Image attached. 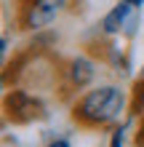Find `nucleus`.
<instances>
[{"mask_svg":"<svg viewBox=\"0 0 144 147\" xmlns=\"http://www.w3.org/2000/svg\"><path fill=\"white\" fill-rule=\"evenodd\" d=\"M70 115L86 131L115 128L123 123L125 115H131V91H125L120 83L91 86L75 96Z\"/></svg>","mask_w":144,"mask_h":147,"instance_id":"obj_1","label":"nucleus"},{"mask_svg":"<svg viewBox=\"0 0 144 147\" xmlns=\"http://www.w3.org/2000/svg\"><path fill=\"white\" fill-rule=\"evenodd\" d=\"M16 3H19L16 24L27 32H40L48 30L70 8L72 0H16Z\"/></svg>","mask_w":144,"mask_h":147,"instance_id":"obj_2","label":"nucleus"},{"mask_svg":"<svg viewBox=\"0 0 144 147\" xmlns=\"http://www.w3.org/2000/svg\"><path fill=\"white\" fill-rule=\"evenodd\" d=\"M3 110H5V118L11 123H35V120H43L48 115L46 110V102L32 94L27 88H11L3 96Z\"/></svg>","mask_w":144,"mask_h":147,"instance_id":"obj_3","label":"nucleus"},{"mask_svg":"<svg viewBox=\"0 0 144 147\" xmlns=\"http://www.w3.org/2000/svg\"><path fill=\"white\" fill-rule=\"evenodd\" d=\"M136 24H139V11L131 3H125V0H117V3L101 16L99 32L104 38H131L133 32H136Z\"/></svg>","mask_w":144,"mask_h":147,"instance_id":"obj_4","label":"nucleus"},{"mask_svg":"<svg viewBox=\"0 0 144 147\" xmlns=\"http://www.w3.org/2000/svg\"><path fill=\"white\" fill-rule=\"evenodd\" d=\"M62 78H64V86L75 94L91 88V83L96 80V59L88 54H78L67 59L62 67Z\"/></svg>","mask_w":144,"mask_h":147,"instance_id":"obj_5","label":"nucleus"},{"mask_svg":"<svg viewBox=\"0 0 144 147\" xmlns=\"http://www.w3.org/2000/svg\"><path fill=\"white\" fill-rule=\"evenodd\" d=\"M104 62L112 67L115 72H120V75L131 72V62H128V56H125V51L117 48L115 43H107V46H104Z\"/></svg>","mask_w":144,"mask_h":147,"instance_id":"obj_6","label":"nucleus"},{"mask_svg":"<svg viewBox=\"0 0 144 147\" xmlns=\"http://www.w3.org/2000/svg\"><path fill=\"white\" fill-rule=\"evenodd\" d=\"M144 115V75L136 78L131 88V118H141Z\"/></svg>","mask_w":144,"mask_h":147,"instance_id":"obj_7","label":"nucleus"},{"mask_svg":"<svg viewBox=\"0 0 144 147\" xmlns=\"http://www.w3.org/2000/svg\"><path fill=\"white\" fill-rule=\"evenodd\" d=\"M107 147H125V123L115 126L112 134H109V144Z\"/></svg>","mask_w":144,"mask_h":147,"instance_id":"obj_8","label":"nucleus"},{"mask_svg":"<svg viewBox=\"0 0 144 147\" xmlns=\"http://www.w3.org/2000/svg\"><path fill=\"white\" fill-rule=\"evenodd\" d=\"M46 147H72V142L67 139V136H56V139H51Z\"/></svg>","mask_w":144,"mask_h":147,"instance_id":"obj_9","label":"nucleus"},{"mask_svg":"<svg viewBox=\"0 0 144 147\" xmlns=\"http://www.w3.org/2000/svg\"><path fill=\"white\" fill-rule=\"evenodd\" d=\"M136 144L144 147V115L139 118V128H136Z\"/></svg>","mask_w":144,"mask_h":147,"instance_id":"obj_10","label":"nucleus"},{"mask_svg":"<svg viewBox=\"0 0 144 147\" xmlns=\"http://www.w3.org/2000/svg\"><path fill=\"white\" fill-rule=\"evenodd\" d=\"M125 3H131L136 11H141V8H144V0H125Z\"/></svg>","mask_w":144,"mask_h":147,"instance_id":"obj_11","label":"nucleus"}]
</instances>
